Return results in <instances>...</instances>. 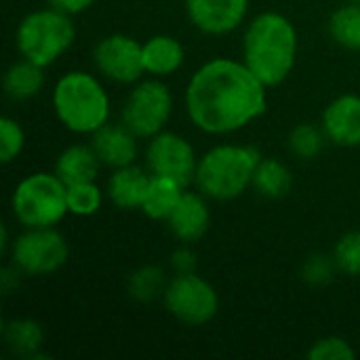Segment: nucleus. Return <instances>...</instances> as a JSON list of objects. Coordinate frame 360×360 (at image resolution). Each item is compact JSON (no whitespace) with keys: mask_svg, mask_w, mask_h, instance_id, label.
<instances>
[{"mask_svg":"<svg viewBox=\"0 0 360 360\" xmlns=\"http://www.w3.org/2000/svg\"><path fill=\"white\" fill-rule=\"evenodd\" d=\"M190 122L207 135H232L264 116L268 86L232 57H213L198 65L184 93Z\"/></svg>","mask_w":360,"mask_h":360,"instance_id":"f257e3e1","label":"nucleus"},{"mask_svg":"<svg viewBox=\"0 0 360 360\" xmlns=\"http://www.w3.org/2000/svg\"><path fill=\"white\" fill-rule=\"evenodd\" d=\"M300 36L293 21L276 11L257 13L243 32V61L268 86L283 84L297 61Z\"/></svg>","mask_w":360,"mask_h":360,"instance_id":"f03ea898","label":"nucleus"},{"mask_svg":"<svg viewBox=\"0 0 360 360\" xmlns=\"http://www.w3.org/2000/svg\"><path fill=\"white\" fill-rule=\"evenodd\" d=\"M57 120L74 135H93L112 116V99L99 76L84 70L61 74L51 93Z\"/></svg>","mask_w":360,"mask_h":360,"instance_id":"7ed1b4c3","label":"nucleus"},{"mask_svg":"<svg viewBox=\"0 0 360 360\" xmlns=\"http://www.w3.org/2000/svg\"><path fill=\"white\" fill-rule=\"evenodd\" d=\"M259 160L262 154L253 146L217 143L198 158L194 184L209 200H234L253 186Z\"/></svg>","mask_w":360,"mask_h":360,"instance_id":"20e7f679","label":"nucleus"},{"mask_svg":"<svg viewBox=\"0 0 360 360\" xmlns=\"http://www.w3.org/2000/svg\"><path fill=\"white\" fill-rule=\"evenodd\" d=\"M76 40V25L72 15L46 6L27 13L15 30V46L23 59L42 68L53 65Z\"/></svg>","mask_w":360,"mask_h":360,"instance_id":"39448f33","label":"nucleus"},{"mask_svg":"<svg viewBox=\"0 0 360 360\" xmlns=\"http://www.w3.org/2000/svg\"><path fill=\"white\" fill-rule=\"evenodd\" d=\"M11 209L23 228H55L70 213L68 186L55 171L30 173L15 186Z\"/></svg>","mask_w":360,"mask_h":360,"instance_id":"423d86ee","label":"nucleus"},{"mask_svg":"<svg viewBox=\"0 0 360 360\" xmlns=\"http://www.w3.org/2000/svg\"><path fill=\"white\" fill-rule=\"evenodd\" d=\"M173 116V93L162 78H141L131 84L120 110V122L139 139H152Z\"/></svg>","mask_w":360,"mask_h":360,"instance_id":"0eeeda50","label":"nucleus"},{"mask_svg":"<svg viewBox=\"0 0 360 360\" xmlns=\"http://www.w3.org/2000/svg\"><path fill=\"white\" fill-rule=\"evenodd\" d=\"M8 257L23 276H49L68 264L70 245L55 228H23L13 238Z\"/></svg>","mask_w":360,"mask_h":360,"instance_id":"6e6552de","label":"nucleus"},{"mask_svg":"<svg viewBox=\"0 0 360 360\" xmlns=\"http://www.w3.org/2000/svg\"><path fill=\"white\" fill-rule=\"evenodd\" d=\"M162 304L175 321L188 327H202L219 312V295L215 287L196 272L169 278Z\"/></svg>","mask_w":360,"mask_h":360,"instance_id":"1a4fd4ad","label":"nucleus"},{"mask_svg":"<svg viewBox=\"0 0 360 360\" xmlns=\"http://www.w3.org/2000/svg\"><path fill=\"white\" fill-rule=\"evenodd\" d=\"M93 63L101 78L116 84H135L143 78L141 42L129 34H108L93 49Z\"/></svg>","mask_w":360,"mask_h":360,"instance_id":"9d476101","label":"nucleus"},{"mask_svg":"<svg viewBox=\"0 0 360 360\" xmlns=\"http://www.w3.org/2000/svg\"><path fill=\"white\" fill-rule=\"evenodd\" d=\"M198 154L194 146L175 131H160L146 146V167L152 175L179 181L184 188L196 177Z\"/></svg>","mask_w":360,"mask_h":360,"instance_id":"9b49d317","label":"nucleus"},{"mask_svg":"<svg viewBox=\"0 0 360 360\" xmlns=\"http://www.w3.org/2000/svg\"><path fill=\"white\" fill-rule=\"evenodd\" d=\"M190 23L207 36L236 32L249 15V0H186Z\"/></svg>","mask_w":360,"mask_h":360,"instance_id":"f8f14e48","label":"nucleus"},{"mask_svg":"<svg viewBox=\"0 0 360 360\" xmlns=\"http://www.w3.org/2000/svg\"><path fill=\"white\" fill-rule=\"evenodd\" d=\"M321 127L327 139L340 148L360 146V95L344 93L331 99L323 112Z\"/></svg>","mask_w":360,"mask_h":360,"instance_id":"ddd939ff","label":"nucleus"},{"mask_svg":"<svg viewBox=\"0 0 360 360\" xmlns=\"http://www.w3.org/2000/svg\"><path fill=\"white\" fill-rule=\"evenodd\" d=\"M209 198L202 192H190L186 190L184 196L179 198L177 207L173 209L171 217L167 219V226L171 234L186 245L198 243L211 226V209H209Z\"/></svg>","mask_w":360,"mask_h":360,"instance_id":"4468645a","label":"nucleus"},{"mask_svg":"<svg viewBox=\"0 0 360 360\" xmlns=\"http://www.w3.org/2000/svg\"><path fill=\"white\" fill-rule=\"evenodd\" d=\"M137 135L122 122H108L91 135V146L99 156L101 165L110 169L133 165L137 158Z\"/></svg>","mask_w":360,"mask_h":360,"instance_id":"2eb2a0df","label":"nucleus"},{"mask_svg":"<svg viewBox=\"0 0 360 360\" xmlns=\"http://www.w3.org/2000/svg\"><path fill=\"white\" fill-rule=\"evenodd\" d=\"M150 179H152V173L148 171V167L143 169V167H137L135 162L127 167H118L112 171L108 179L105 194L116 209L133 211L141 207Z\"/></svg>","mask_w":360,"mask_h":360,"instance_id":"dca6fc26","label":"nucleus"},{"mask_svg":"<svg viewBox=\"0 0 360 360\" xmlns=\"http://www.w3.org/2000/svg\"><path fill=\"white\" fill-rule=\"evenodd\" d=\"M143 51V70L154 78H169L177 74L186 63V49L181 40L171 34H154L141 42Z\"/></svg>","mask_w":360,"mask_h":360,"instance_id":"f3484780","label":"nucleus"},{"mask_svg":"<svg viewBox=\"0 0 360 360\" xmlns=\"http://www.w3.org/2000/svg\"><path fill=\"white\" fill-rule=\"evenodd\" d=\"M101 160L91 143H72L55 160V173L65 181V186L97 179Z\"/></svg>","mask_w":360,"mask_h":360,"instance_id":"a211bd4d","label":"nucleus"},{"mask_svg":"<svg viewBox=\"0 0 360 360\" xmlns=\"http://www.w3.org/2000/svg\"><path fill=\"white\" fill-rule=\"evenodd\" d=\"M4 95L13 101H27L40 95L44 89V68L30 61V59H17L8 65L4 72Z\"/></svg>","mask_w":360,"mask_h":360,"instance_id":"6ab92c4d","label":"nucleus"},{"mask_svg":"<svg viewBox=\"0 0 360 360\" xmlns=\"http://www.w3.org/2000/svg\"><path fill=\"white\" fill-rule=\"evenodd\" d=\"M184 192H186V188L179 181L169 179V177H160V175H152L139 211L148 219L167 221L171 217L173 209L177 207L179 198L184 196Z\"/></svg>","mask_w":360,"mask_h":360,"instance_id":"aec40b11","label":"nucleus"},{"mask_svg":"<svg viewBox=\"0 0 360 360\" xmlns=\"http://www.w3.org/2000/svg\"><path fill=\"white\" fill-rule=\"evenodd\" d=\"M2 340L6 344V348L21 359H44V354L40 352V348L44 344V331H42L40 323H36L32 319L4 321Z\"/></svg>","mask_w":360,"mask_h":360,"instance_id":"412c9836","label":"nucleus"},{"mask_svg":"<svg viewBox=\"0 0 360 360\" xmlns=\"http://www.w3.org/2000/svg\"><path fill=\"white\" fill-rule=\"evenodd\" d=\"M293 186V175L291 169L278 160V158H264L257 162V169L253 173V190L264 196V198H283L289 194Z\"/></svg>","mask_w":360,"mask_h":360,"instance_id":"4be33fe9","label":"nucleus"},{"mask_svg":"<svg viewBox=\"0 0 360 360\" xmlns=\"http://www.w3.org/2000/svg\"><path fill=\"white\" fill-rule=\"evenodd\" d=\"M327 30L335 44L346 51L360 53V4L346 2L344 6L335 8L327 21Z\"/></svg>","mask_w":360,"mask_h":360,"instance_id":"5701e85b","label":"nucleus"},{"mask_svg":"<svg viewBox=\"0 0 360 360\" xmlns=\"http://www.w3.org/2000/svg\"><path fill=\"white\" fill-rule=\"evenodd\" d=\"M167 283H169V278L165 276V270L160 266L146 264V266L137 268L135 272H131V276L127 281V291L135 302L150 304V302L162 300Z\"/></svg>","mask_w":360,"mask_h":360,"instance_id":"b1692460","label":"nucleus"},{"mask_svg":"<svg viewBox=\"0 0 360 360\" xmlns=\"http://www.w3.org/2000/svg\"><path fill=\"white\" fill-rule=\"evenodd\" d=\"M325 141H329V139H327L323 127H316L312 122L295 124L287 137V146H289L291 154L302 160H314L323 152Z\"/></svg>","mask_w":360,"mask_h":360,"instance_id":"393cba45","label":"nucleus"},{"mask_svg":"<svg viewBox=\"0 0 360 360\" xmlns=\"http://www.w3.org/2000/svg\"><path fill=\"white\" fill-rule=\"evenodd\" d=\"M101 205H103V190L99 188L97 179L68 186V209H70V215L91 217V215L99 213Z\"/></svg>","mask_w":360,"mask_h":360,"instance_id":"a878e982","label":"nucleus"},{"mask_svg":"<svg viewBox=\"0 0 360 360\" xmlns=\"http://www.w3.org/2000/svg\"><path fill=\"white\" fill-rule=\"evenodd\" d=\"M25 148V131L13 116L0 118V160L11 165Z\"/></svg>","mask_w":360,"mask_h":360,"instance_id":"bb28decb","label":"nucleus"},{"mask_svg":"<svg viewBox=\"0 0 360 360\" xmlns=\"http://www.w3.org/2000/svg\"><path fill=\"white\" fill-rule=\"evenodd\" d=\"M333 257L340 272L348 276H360V230L346 232L338 240L333 249Z\"/></svg>","mask_w":360,"mask_h":360,"instance_id":"cd10ccee","label":"nucleus"},{"mask_svg":"<svg viewBox=\"0 0 360 360\" xmlns=\"http://www.w3.org/2000/svg\"><path fill=\"white\" fill-rule=\"evenodd\" d=\"M335 272H340L333 255H310L302 266V278L312 287H325L333 281Z\"/></svg>","mask_w":360,"mask_h":360,"instance_id":"c85d7f7f","label":"nucleus"},{"mask_svg":"<svg viewBox=\"0 0 360 360\" xmlns=\"http://www.w3.org/2000/svg\"><path fill=\"white\" fill-rule=\"evenodd\" d=\"M354 356H356V352L350 346V342L344 338H338V335L321 338L308 350L310 360H352Z\"/></svg>","mask_w":360,"mask_h":360,"instance_id":"c756f323","label":"nucleus"},{"mask_svg":"<svg viewBox=\"0 0 360 360\" xmlns=\"http://www.w3.org/2000/svg\"><path fill=\"white\" fill-rule=\"evenodd\" d=\"M171 266H173L175 274L196 272V253L192 251V247L181 243V247H177L171 255Z\"/></svg>","mask_w":360,"mask_h":360,"instance_id":"7c9ffc66","label":"nucleus"},{"mask_svg":"<svg viewBox=\"0 0 360 360\" xmlns=\"http://www.w3.org/2000/svg\"><path fill=\"white\" fill-rule=\"evenodd\" d=\"M51 6H55V8H59V11H63V13H68V15H78V13H82V11H86L89 6H93V2L95 0H46Z\"/></svg>","mask_w":360,"mask_h":360,"instance_id":"2f4dec72","label":"nucleus"},{"mask_svg":"<svg viewBox=\"0 0 360 360\" xmlns=\"http://www.w3.org/2000/svg\"><path fill=\"white\" fill-rule=\"evenodd\" d=\"M19 276H21V272H19L15 266L4 268V270H2V276H0V287H2V291H4V293H11V291L19 285Z\"/></svg>","mask_w":360,"mask_h":360,"instance_id":"473e14b6","label":"nucleus"},{"mask_svg":"<svg viewBox=\"0 0 360 360\" xmlns=\"http://www.w3.org/2000/svg\"><path fill=\"white\" fill-rule=\"evenodd\" d=\"M348 2H356V4H360V0H348Z\"/></svg>","mask_w":360,"mask_h":360,"instance_id":"72a5a7b5","label":"nucleus"}]
</instances>
